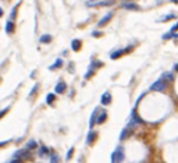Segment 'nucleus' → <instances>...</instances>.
Listing matches in <instances>:
<instances>
[{"instance_id": "nucleus-12", "label": "nucleus", "mask_w": 178, "mask_h": 163, "mask_svg": "<svg viewBox=\"0 0 178 163\" xmlns=\"http://www.w3.org/2000/svg\"><path fill=\"white\" fill-rule=\"evenodd\" d=\"M97 112H99V109H95L93 110V113H92V116H91V121H89V127H93L95 126V123H96V116H97Z\"/></svg>"}, {"instance_id": "nucleus-6", "label": "nucleus", "mask_w": 178, "mask_h": 163, "mask_svg": "<svg viewBox=\"0 0 178 163\" xmlns=\"http://www.w3.org/2000/svg\"><path fill=\"white\" fill-rule=\"evenodd\" d=\"M111 17H113V14H111V13L106 14V16L103 17V18L100 20V21H99V24H97V25H99V27H105L106 24H107V22H108V21H110V20H111Z\"/></svg>"}, {"instance_id": "nucleus-14", "label": "nucleus", "mask_w": 178, "mask_h": 163, "mask_svg": "<svg viewBox=\"0 0 178 163\" xmlns=\"http://www.w3.org/2000/svg\"><path fill=\"white\" fill-rule=\"evenodd\" d=\"M107 118V113L106 112H102V114H99V117L96 118V123L97 124H102V123H105Z\"/></svg>"}, {"instance_id": "nucleus-26", "label": "nucleus", "mask_w": 178, "mask_h": 163, "mask_svg": "<svg viewBox=\"0 0 178 163\" xmlns=\"http://www.w3.org/2000/svg\"><path fill=\"white\" fill-rule=\"evenodd\" d=\"M100 66H103L102 61H93V64H92V67H100Z\"/></svg>"}, {"instance_id": "nucleus-25", "label": "nucleus", "mask_w": 178, "mask_h": 163, "mask_svg": "<svg viewBox=\"0 0 178 163\" xmlns=\"http://www.w3.org/2000/svg\"><path fill=\"white\" fill-rule=\"evenodd\" d=\"M58 162V156L57 155H52V162L50 163H57Z\"/></svg>"}, {"instance_id": "nucleus-18", "label": "nucleus", "mask_w": 178, "mask_h": 163, "mask_svg": "<svg viewBox=\"0 0 178 163\" xmlns=\"http://www.w3.org/2000/svg\"><path fill=\"white\" fill-rule=\"evenodd\" d=\"M46 155H49V148L41 146V148H39V156L43 157V156H46Z\"/></svg>"}, {"instance_id": "nucleus-2", "label": "nucleus", "mask_w": 178, "mask_h": 163, "mask_svg": "<svg viewBox=\"0 0 178 163\" xmlns=\"http://www.w3.org/2000/svg\"><path fill=\"white\" fill-rule=\"evenodd\" d=\"M167 85H169V82H167L166 78H160V80H157L153 85L150 87V89L152 91H164Z\"/></svg>"}, {"instance_id": "nucleus-31", "label": "nucleus", "mask_w": 178, "mask_h": 163, "mask_svg": "<svg viewBox=\"0 0 178 163\" xmlns=\"http://www.w3.org/2000/svg\"><path fill=\"white\" fill-rule=\"evenodd\" d=\"M2 16H3V10L0 8V17H2Z\"/></svg>"}, {"instance_id": "nucleus-9", "label": "nucleus", "mask_w": 178, "mask_h": 163, "mask_svg": "<svg viewBox=\"0 0 178 163\" xmlns=\"http://www.w3.org/2000/svg\"><path fill=\"white\" fill-rule=\"evenodd\" d=\"M96 138H97V134H96L95 131H91V132L88 134V138H86V144H88V145H89V144H93V141H95Z\"/></svg>"}, {"instance_id": "nucleus-3", "label": "nucleus", "mask_w": 178, "mask_h": 163, "mask_svg": "<svg viewBox=\"0 0 178 163\" xmlns=\"http://www.w3.org/2000/svg\"><path fill=\"white\" fill-rule=\"evenodd\" d=\"M31 156L29 155V151H27V149H19V151H17L16 154H14V159H18V160H22V159H28V157Z\"/></svg>"}, {"instance_id": "nucleus-30", "label": "nucleus", "mask_w": 178, "mask_h": 163, "mask_svg": "<svg viewBox=\"0 0 178 163\" xmlns=\"http://www.w3.org/2000/svg\"><path fill=\"white\" fill-rule=\"evenodd\" d=\"M8 163H21V160H18V159H13L11 162H8Z\"/></svg>"}, {"instance_id": "nucleus-32", "label": "nucleus", "mask_w": 178, "mask_h": 163, "mask_svg": "<svg viewBox=\"0 0 178 163\" xmlns=\"http://www.w3.org/2000/svg\"><path fill=\"white\" fill-rule=\"evenodd\" d=\"M175 70H177V71H178V64H177V66H175Z\"/></svg>"}, {"instance_id": "nucleus-15", "label": "nucleus", "mask_w": 178, "mask_h": 163, "mask_svg": "<svg viewBox=\"0 0 178 163\" xmlns=\"http://www.w3.org/2000/svg\"><path fill=\"white\" fill-rule=\"evenodd\" d=\"M122 7L127 8V10H139V6H138V4H134V3H125V4H122Z\"/></svg>"}, {"instance_id": "nucleus-21", "label": "nucleus", "mask_w": 178, "mask_h": 163, "mask_svg": "<svg viewBox=\"0 0 178 163\" xmlns=\"http://www.w3.org/2000/svg\"><path fill=\"white\" fill-rule=\"evenodd\" d=\"M18 4H19V3H18ZM18 4L13 7V11H11V14H10V18H11V21H13L14 18H16V13H17V8H18Z\"/></svg>"}, {"instance_id": "nucleus-19", "label": "nucleus", "mask_w": 178, "mask_h": 163, "mask_svg": "<svg viewBox=\"0 0 178 163\" xmlns=\"http://www.w3.org/2000/svg\"><path fill=\"white\" fill-rule=\"evenodd\" d=\"M39 41H41V43H50L52 42V36L50 35H42Z\"/></svg>"}, {"instance_id": "nucleus-5", "label": "nucleus", "mask_w": 178, "mask_h": 163, "mask_svg": "<svg viewBox=\"0 0 178 163\" xmlns=\"http://www.w3.org/2000/svg\"><path fill=\"white\" fill-rule=\"evenodd\" d=\"M132 49H134V46H128V47H125V49H120V50H117L116 53H111L110 57H111V59H118V57L121 56V54L130 53V50H132Z\"/></svg>"}, {"instance_id": "nucleus-17", "label": "nucleus", "mask_w": 178, "mask_h": 163, "mask_svg": "<svg viewBox=\"0 0 178 163\" xmlns=\"http://www.w3.org/2000/svg\"><path fill=\"white\" fill-rule=\"evenodd\" d=\"M61 66H63V60H61V59H57V60H56V63H54V64H52V66L49 67V68H50V70H56V68L61 67Z\"/></svg>"}, {"instance_id": "nucleus-23", "label": "nucleus", "mask_w": 178, "mask_h": 163, "mask_svg": "<svg viewBox=\"0 0 178 163\" xmlns=\"http://www.w3.org/2000/svg\"><path fill=\"white\" fill-rule=\"evenodd\" d=\"M10 110V107H6V109H3V110H0V118H2L3 116H6V113Z\"/></svg>"}, {"instance_id": "nucleus-11", "label": "nucleus", "mask_w": 178, "mask_h": 163, "mask_svg": "<svg viewBox=\"0 0 178 163\" xmlns=\"http://www.w3.org/2000/svg\"><path fill=\"white\" fill-rule=\"evenodd\" d=\"M36 148H38L36 141L31 140V141H28V142H27V146H25V149H27V151H32V149H36Z\"/></svg>"}, {"instance_id": "nucleus-8", "label": "nucleus", "mask_w": 178, "mask_h": 163, "mask_svg": "<svg viewBox=\"0 0 178 163\" xmlns=\"http://www.w3.org/2000/svg\"><path fill=\"white\" fill-rule=\"evenodd\" d=\"M111 102V95L108 92H105L103 93V96H102V105H108V103Z\"/></svg>"}, {"instance_id": "nucleus-28", "label": "nucleus", "mask_w": 178, "mask_h": 163, "mask_svg": "<svg viewBox=\"0 0 178 163\" xmlns=\"http://www.w3.org/2000/svg\"><path fill=\"white\" fill-rule=\"evenodd\" d=\"M177 31H178V22H177L175 25H174V27L171 28V32H177Z\"/></svg>"}, {"instance_id": "nucleus-10", "label": "nucleus", "mask_w": 178, "mask_h": 163, "mask_svg": "<svg viewBox=\"0 0 178 163\" xmlns=\"http://www.w3.org/2000/svg\"><path fill=\"white\" fill-rule=\"evenodd\" d=\"M71 47H72V50L74 52H78L81 49V41L80 39H74L72 43H71Z\"/></svg>"}, {"instance_id": "nucleus-7", "label": "nucleus", "mask_w": 178, "mask_h": 163, "mask_svg": "<svg viewBox=\"0 0 178 163\" xmlns=\"http://www.w3.org/2000/svg\"><path fill=\"white\" fill-rule=\"evenodd\" d=\"M66 88H67V85L61 81V82H58L57 85H56V88H54V92H56V93H63L64 91H66Z\"/></svg>"}, {"instance_id": "nucleus-20", "label": "nucleus", "mask_w": 178, "mask_h": 163, "mask_svg": "<svg viewBox=\"0 0 178 163\" xmlns=\"http://www.w3.org/2000/svg\"><path fill=\"white\" fill-rule=\"evenodd\" d=\"M54 99H56V95H54V93H49L47 98H46V103L47 105H52Z\"/></svg>"}, {"instance_id": "nucleus-22", "label": "nucleus", "mask_w": 178, "mask_h": 163, "mask_svg": "<svg viewBox=\"0 0 178 163\" xmlns=\"http://www.w3.org/2000/svg\"><path fill=\"white\" fill-rule=\"evenodd\" d=\"M72 155H74V148H70V151L67 152V156H66V159H67V160H70L71 157H72Z\"/></svg>"}, {"instance_id": "nucleus-29", "label": "nucleus", "mask_w": 178, "mask_h": 163, "mask_svg": "<svg viewBox=\"0 0 178 163\" xmlns=\"http://www.w3.org/2000/svg\"><path fill=\"white\" fill-rule=\"evenodd\" d=\"M8 142H10V141H2V142H0V148H2V146H6Z\"/></svg>"}, {"instance_id": "nucleus-13", "label": "nucleus", "mask_w": 178, "mask_h": 163, "mask_svg": "<svg viewBox=\"0 0 178 163\" xmlns=\"http://www.w3.org/2000/svg\"><path fill=\"white\" fill-rule=\"evenodd\" d=\"M14 22L13 21H7V24H6V32L7 33H10V35H11V33L14 32Z\"/></svg>"}, {"instance_id": "nucleus-16", "label": "nucleus", "mask_w": 178, "mask_h": 163, "mask_svg": "<svg viewBox=\"0 0 178 163\" xmlns=\"http://www.w3.org/2000/svg\"><path fill=\"white\" fill-rule=\"evenodd\" d=\"M130 134H131V131L128 130V128H124V130L121 131V134H120V140H121V141H122V140H125V138L130 137Z\"/></svg>"}, {"instance_id": "nucleus-27", "label": "nucleus", "mask_w": 178, "mask_h": 163, "mask_svg": "<svg viewBox=\"0 0 178 163\" xmlns=\"http://www.w3.org/2000/svg\"><path fill=\"white\" fill-rule=\"evenodd\" d=\"M93 75V70H92V68H91V70H89L88 73H86V75H85V78H89V77H92Z\"/></svg>"}, {"instance_id": "nucleus-1", "label": "nucleus", "mask_w": 178, "mask_h": 163, "mask_svg": "<svg viewBox=\"0 0 178 163\" xmlns=\"http://www.w3.org/2000/svg\"><path fill=\"white\" fill-rule=\"evenodd\" d=\"M124 157H125L124 148L118 146V148H116V151L111 154V163H120V162L124 160Z\"/></svg>"}, {"instance_id": "nucleus-4", "label": "nucleus", "mask_w": 178, "mask_h": 163, "mask_svg": "<svg viewBox=\"0 0 178 163\" xmlns=\"http://www.w3.org/2000/svg\"><path fill=\"white\" fill-rule=\"evenodd\" d=\"M113 4V0H105V2H102V0H91V2H88V6H111Z\"/></svg>"}, {"instance_id": "nucleus-24", "label": "nucleus", "mask_w": 178, "mask_h": 163, "mask_svg": "<svg viewBox=\"0 0 178 163\" xmlns=\"http://www.w3.org/2000/svg\"><path fill=\"white\" fill-rule=\"evenodd\" d=\"M175 16H174V14H170V16H166L164 18H163L161 20V21H169V20H171V18H174Z\"/></svg>"}]
</instances>
